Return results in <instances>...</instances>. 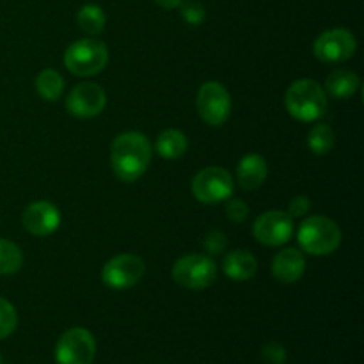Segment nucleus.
<instances>
[{"label":"nucleus","mask_w":364,"mask_h":364,"mask_svg":"<svg viewBox=\"0 0 364 364\" xmlns=\"http://www.w3.org/2000/svg\"><path fill=\"white\" fill-rule=\"evenodd\" d=\"M267 174H269L267 160L258 153H249L238 164L237 180L244 191H255L262 187L263 181L267 180Z\"/></svg>","instance_id":"obj_15"},{"label":"nucleus","mask_w":364,"mask_h":364,"mask_svg":"<svg viewBox=\"0 0 364 364\" xmlns=\"http://www.w3.org/2000/svg\"><path fill=\"white\" fill-rule=\"evenodd\" d=\"M188 148L187 135L183 132L176 130V128H169V130L162 132L156 139V153L162 159L176 160L185 155Z\"/></svg>","instance_id":"obj_18"},{"label":"nucleus","mask_w":364,"mask_h":364,"mask_svg":"<svg viewBox=\"0 0 364 364\" xmlns=\"http://www.w3.org/2000/svg\"><path fill=\"white\" fill-rule=\"evenodd\" d=\"M309 208H311V201L306 196H297L290 201V206H288L290 212L288 213H290V217H302L309 212Z\"/></svg>","instance_id":"obj_28"},{"label":"nucleus","mask_w":364,"mask_h":364,"mask_svg":"<svg viewBox=\"0 0 364 364\" xmlns=\"http://www.w3.org/2000/svg\"><path fill=\"white\" fill-rule=\"evenodd\" d=\"M180 14L188 25H201L206 18V9L201 2L188 0V2L180 4Z\"/></svg>","instance_id":"obj_24"},{"label":"nucleus","mask_w":364,"mask_h":364,"mask_svg":"<svg viewBox=\"0 0 364 364\" xmlns=\"http://www.w3.org/2000/svg\"><path fill=\"white\" fill-rule=\"evenodd\" d=\"M284 105L294 119L313 123L327 110V96L322 85L313 78H301L288 87Z\"/></svg>","instance_id":"obj_2"},{"label":"nucleus","mask_w":364,"mask_h":364,"mask_svg":"<svg viewBox=\"0 0 364 364\" xmlns=\"http://www.w3.org/2000/svg\"><path fill=\"white\" fill-rule=\"evenodd\" d=\"M18 326V313L7 299L0 297V341L9 338Z\"/></svg>","instance_id":"obj_23"},{"label":"nucleus","mask_w":364,"mask_h":364,"mask_svg":"<svg viewBox=\"0 0 364 364\" xmlns=\"http://www.w3.org/2000/svg\"><path fill=\"white\" fill-rule=\"evenodd\" d=\"M361 85V78L358 73L350 70H334L329 77L326 78V91L336 100H348L358 92Z\"/></svg>","instance_id":"obj_17"},{"label":"nucleus","mask_w":364,"mask_h":364,"mask_svg":"<svg viewBox=\"0 0 364 364\" xmlns=\"http://www.w3.org/2000/svg\"><path fill=\"white\" fill-rule=\"evenodd\" d=\"M110 162L116 176L124 183L137 181L151 162V144L141 132L119 134L110 148Z\"/></svg>","instance_id":"obj_1"},{"label":"nucleus","mask_w":364,"mask_h":364,"mask_svg":"<svg viewBox=\"0 0 364 364\" xmlns=\"http://www.w3.org/2000/svg\"><path fill=\"white\" fill-rule=\"evenodd\" d=\"M196 107L206 124L220 127L226 123L231 114V96L220 82H206L199 89Z\"/></svg>","instance_id":"obj_8"},{"label":"nucleus","mask_w":364,"mask_h":364,"mask_svg":"<svg viewBox=\"0 0 364 364\" xmlns=\"http://www.w3.org/2000/svg\"><path fill=\"white\" fill-rule=\"evenodd\" d=\"M297 240L302 251L308 255L327 256L340 247L341 230L329 217H308L299 228Z\"/></svg>","instance_id":"obj_3"},{"label":"nucleus","mask_w":364,"mask_h":364,"mask_svg":"<svg viewBox=\"0 0 364 364\" xmlns=\"http://www.w3.org/2000/svg\"><path fill=\"white\" fill-rule=\"evenodd\" d=\"M226 235L220 233V231H212V233L206 237L205 240V249L208 255H220V252L226 249Z\"/></svg>","instance_id":"obj_26"},{"label":"nucleus","mask_w":364,"mask_h":364,"mask_svg":"<svg viewBox=\"0 0 364 364\" xmlns=\"http://www.w3.org/2000/svg\"><path fill=\"white\" fill-rule=\"evenodd\" d=\"M107 105V95L102 85L95 82H82L75 85L66 98V109L71 116L89 119L103 112Z\"/></svg>","instance_id":"obj_12"},{"label":"nucleus","mask_w":364,"mask_h":364,"mask_svg":"<svg viewBox=\"0 0 364 364\" xmlns=\"http://www.w3.org/2000/svg\"><path fill=\"white\" fill-rule=\"evenodd\" d=\"M64 64L77 77H92L109 64V48L96 38H82L71 43L64 53Z\"/></svg>","instance_id":"obj_4"},{"label":"nucleus","mask_w":364,"mask_h":364,"mask_svg":"<svg viewBox=\"0 0 364 364\" xmlns=\"http://www.w3.org/2000/svg\"><path fill=\"white\" fill-rule=\"evenodd\" d=\"M23 265V255L13 242L0 238V276L16 274Z\"/></svg>","instance_id":"obj_22"},{"label":"nucleus","mask_w":364,"mask_h":364,"mask_svg":"<svg viewBox=\"0 0 364 364\" xmlns=\"http://www.w3.org/2000/svg\"><path fill=\"white\" fill-rule=\"evenodd\" d=\"M263 358L270 364H283L287 361V350H284V347L281 343L272 341V343H269L263 348Z\"/></svg>","instance_id":"obj_27"},{"label":"nucleus","mask_w":364,"mask_h":364,"mask_svg":"<svg viewBox=\"0 0 364 364\" xmlns=\"http://www.w3.org/2000/svg\"><path fill=\"white\" fill-rule=\"evenodd\" d=\"M0 364H2V354H0Z\"/></svg>","instance_id":"obj_30"},{"label":"nucleus","mask_w":364,"mask_h":364,"mask_svg":"<svg viewBox=\"0 0 364 364\" xmlns=\"http://www.w3.org/2000/svg\"><path fill=\"white\" fill-rule=\"evenodd\" d=\"M224 274L233 281H249L255 277L256 270H258V262H256L255 255H251L245 249H237L224 256L223 263Z\"/></svg>","instance_id":"obj_16"},{"label":"nucleus","mask_w":364,"mask_h":364,"mask_svg":"<svg viewBox=\"0 0 364 364\" xmlns=\"http://www.w3.org/2000/svg\"><path fill=\"white\" fill-rule=\"evenodd\" d=\"M235 180L230 171L219 166H210L199 171L192 180V194L206 205L228 201L233 196Z\"/></svg>","instance_id":"obj_6"},{"label":"nucleus","mask_w":364,"mask_h":364,"mask_svg":"<svg viewBox=\"0 0 364 364\" xmlns=\"http://www.w3.org/2000/svg\"><path fill=\"white\" fill-rule=\"evenodd\" d=\"M252 235L259 244L269 245V247L287 244L294 235V217H290V213L287 212H279V210L262 213L255 220Z\"/></svg>","instance_id":"obj_11"},{"label":"nucleus","mask_w":364,"mask_h":364,"mask_svg":"<svg viewBox=\"0 0 364 364\" xmlns=\"http://www.w3.org/2000/svg\"><path fill=\"white\" fill-rule=\"evenodd\" d=\"M23 228L34 237H48L60 226V213L55 205L48 201H38L28 205L21 215Z\"/></svg>","instance_id":"obj_13"},{"label":"nucleus","mask_w":364,"mask_h":364,"mask_svg":"<svg viewBox=\"0 0 364 364\" xmlns=\"http://www.w3.org/2000/svg\"><path fill=\"white\" fill-rule=\"evenodd\" d=\"M77 23L85 34L95 38V36L102 34L103 28H105V11L100 6H96V4H85V6H82L80 9H78Z\"/></svg>","instance_id":"obj_19"},{"label":"nucleus","mask_w":364,"mask_h":364,"mask_svg":"<svg viewBox=\"0 0 364 364\" xmlns=\"http://www.w3.org/2000/svg\"><path fill=\"white\" fill-rule=\"evenodd\" d=\"M306 270V258L299 249H284L277 252L272 262V274L284 284L297 283Z\"/></svg>","instance_id":"obj_14"},{"label":"nucleus","mask_w":364,"mask_h":364,"mask_svg":"<svg viewBox=\"0 0 364 364\" xmlns=\"http://www.w3.org/2000/svg\"><path fill=\"white\" fill-rule=\"evenodd\" d=\"M219 270L208 255L181 256L173 267V279L188 290H205L217 281Z\"/></svg>","instance_id":"obj_5"},{"label":"nucleus","mask_w":364,"mask_h":364,"mask_svg":"<svg viewBox=\"0 0 364 364\" xmlns=\"http://www.w3.org/2000/svg\"><path fill=\"white\" fill-rule=\"evenodd\" d=\"M36 89L46 102H57L64 92V78L55 70H43L36 77Z\"/></svg>","instance_id":"obj_20"},{"label":"nucleus","mask_w":364,"mask_h":364,"mask_svg":"<svg viewBox=\"0 0 364 364\" xmlns=\"http://www.w3.org/2000/svg\"><path fill=\"white\" fill-rule=\"evenodd\" d=\"M156 4H159L160 7H164V9H176V7H180V4L183 2V0H155Z\"/></svg>","instance_id":"obj_29"},{"label":"nucleus","mask_w":364,"mask_h":364,"mask_svg":"<svg viewBox=\"0 0 364 364\" xmlns=\"http://www.w3.org/2000/svg\"><path fill=\"white\" fill-rule=\"evenodd\" d=\"M336 144V135L329 124L318 123L309 130L308 146L315 155H327Z\"/></svg>","instance_id":"obj_21"},{"label":"nucleus","mask_w":364,"mask_h":364,"mask_svg":"<svg viewBox=\"0 0 364 364\" xmlns=\"http://www.w3.org/2000/svg\"><path fill=\"white\" fill-rule=\"evenodd\" d=\"M247 213H249V208H247V205L242 201V199H231L230 198V203L226 205V215L230 217V220L240 224L247 219Z\"/></svg>","instance_id":"obj_25"},{"label":"nucleus","mask_w":364,"mask_h":364,"mask_svg":"<svg viewBox=\"0 0 364 364\" xmlns=\"http://www.w3.org/2000/svg\"><path fill=\"white\" fill-rule=\"evenodd\" d=\"M96 358V340L84 327L68 329L55 345L57 364H92Z\"/></svg>","instance_id":"obj_7"},{"label":"nucleus","mask_w":364,"mask_h":364,"mask_svg":"<svg viewBox=\"0 0 364 364\" xmlns=\"http://www.w3.org/2000/svg\"><path fill=\"white\" fill-rule=\"evenodd\" d=\"M146 265L139 256L119 255L105 263L102 272L103 283L112 290H127L135 287L144 276Z\"/></svg>","instance_id":"obj_10"},{"label":"nucleus","mask_w":364,"mask_h":364,"mask_svg":"<svg viewBox=\"0 0 364 364\" xmlns=\"http://www.w3.org/2000/svg\"><path fill=\"white\" fill-rule=\"evenodd\" d=\"M358 48L355 36L347 28H331L322 32L313 45V53L318 60L327 64L345 63Z\"/></svg>","instance_id":"obj_9"}]
</instances>
